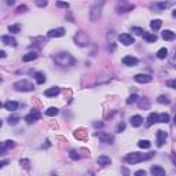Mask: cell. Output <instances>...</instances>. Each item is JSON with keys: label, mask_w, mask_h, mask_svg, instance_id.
Returning <instances> with one entry per match:
<instances>
[{"label": "cell", "mask_w": 176, "mask_h": 176, "mask_svg": "<svg viewBox=\"0 0 176 176\" xmlns=\"http://www.w3.org/2000/svg\"><path fill=\"white\" fill-rule=\"evenodd\" d=\"M26 11H28V7L26 6H19V7H18V8H17V13H26Z\"/></svg>", "instance_id": "obj_44"}, {"label": "cell", "mask_w": 176, "mask_h": 176, "mask_svg": "<svg viewBox=\"0 0 176 176\" xmlns=\"http://www.w3.org/2000/svg\"><path fill=\"white\" fill-rule=\"evenodd\" d=\"M0 57L4 58V57H6V52H4V51H0Z\"/></svg>", "instance_id": "obj_49"}, {"label": "cell", "mask_w": 176, "mask_h": 176, "mask_svg": "<svg viewBox=\"0 0 176 176\" xmlns=\"http://www.w3.org/2000/svg\"><path fill=\"white\" fill-rule=\"evenodd\" d=\"M69 157H70L72 160H80L81 158V156H80V154H78V151L77 150H70V153H69Z\"/></svg>", "instance_id": "obj_33"}, {"label": "cell", "mask_w": 176, "mask_h": 176, "mask_svg": "<svg viewBox=\"0 0 176 176\" xmlns=\"http://www.w3.org/2000/svg\"><path fill=\"white\" fill-rule=\"evenodd\" d=\"M8 163V160H3V161H0V168H3V166H6V164Z\"/></svg>", "instance_id": "obj_47"}, {"label": "cell", "mask_w": 176, "mask_h": 176, "mask_svg": "<svg viewBox=\"0 0 176 176\" xmlns=\"http://www.w3.org/2000/svg\"><path fill=\"white\" fill-rule=\"evenodd\" d=\"M96 135H98V138L101 139L103 143H107V145H113V142H114V138H113V135H110V133H105V132H98Z\"/></svg>", "instance_id": "obj_10"}, {"label": "cell", "mask_w": 176, "mask_h": 176, "mask_svg": "<svg viewBox=\"0 0 176 176\" xmlns=\"http://www.w3.org/2000/svg\"><path fill=\"white\" fill-rule=\"evenodd\" d=\"M161 25H163V21L161 19H153L150 22V28H151L153 31H158L160 28H161Z\"/></svg>", "instance_id": "obj_25"}, {"label": "cell", "mask_w": 176, "mask_h": 176, "mask_svg": "<svg viewBox=\"0 0 176 176\" xmlns=\"http://www.w3.org/2000/svg\"><path fill=\"white\" fill-rule=\"evenodd\" d=\"M58 113H59V110H58L57 107H48L47 110H45V114L50 116V117H55Z\"/></svg>", "instance_id": "obj_29"}, {"label": "cell", "mask_w": 176, "mask_h": 176, "mask_svg": "<svg viewBox=\"0 0 176 176\" xmlns=\"http://www.w3.org/2000/svg\"><path fill=\"white\" fill-rule=\"evenodd\" d=\"M138 99H139L138 95H136V94H132L131 96L127 99V103H128V105H131V103H135V102H138Z\"/></svg>", "instance_id": "obj_36"}, {"label": "cell", "mask_w": 176, "mask_h": 176, "mask_svg": "<svg viewBox=\"0 0 176 176\" xmlns=\"http://www.w3.org/2000/svg\"><path fill=\"white\" fill-rule=\"evenodd\" d=\"M94 127L95 128H101V127H103V122H94Z\"/></svg>", "instance_id": "obj_46"}, {"label": "cell", "mask_w": 176, "mask_h": 176, "mask_svg": "<svg viewBox=\"0 0 176 176\" xmlns=\"http://www.w3.org/2000/svg\"><path fill=\"white\" fill-rule=\"evenodd\" d=\"M166 138H168V135H166L165 131H158V132H157V146H158V147L164 146Z\"/></svg>", "instance_id": "obj_14"}, {"label": "cell", "mask_w": 176, "mask_h": 176, "mask_svg": "<svg viewBox=\"0 0 176 176\" xmlns=\"http://www.w3.org/2000/svg\"><path fill=\"white\" fill-rule=\"evenodd\" d=\"M172 15H173V17L176 18V10H175V11H173V13H172Z\"/></svg>", "instance_id": "obj_50"}, {"label": "cell", "mask_w": 176, "mask_h": 176, "mask_svg": "<svg viewBox=\"0 0 176 176\" xmlns=\"http://www.w3.org/2000/svg\"><path fill=\"white\" fill-rule=\"evenodd\" d=\"M138 146L140 147V149H150V146H151V143H150L149 140H139Z\"/></svg>", "instance_id": "obj_32"}, {"label": "cell", "mask_w": 176, "mask_h": 176, "mask_svg": "<svg viewBox=\"0 0 176 176\" xmlns=\"http://www.w3.org/2000/svg\"><path fill=\"white\" fill-rule=\"evenodd\" d=\"M14 88L19 92H29V91H33L34 87L32 83H29L28 80H19V81L14 83Z\"/></svg>", "instance_id": "obj_4"}, {"label": "cell", "mask_w": 176, "mask_h": 176, "mask_svg": "<svg viewBox=\"0 0 176 176\" xmlns=\"http://www.w3.org/2000/svg\"><path fill=\"white\" fill-rule=\"evenodd\" d=\"M36 83L37 84H44L45 83V75L41 73V72H37L36 73Z\"/></svg>", "instance_id": "obj_27"}, {"label": "cell", "mask_w": 176, "mask_h": 176, "mask_svg": "<svg viewBox=\"0 0 176 176\" xmlns=\"http://www.w3.org/2000/svg\"><path fill=\"white\" fill-rule=\"evenodd\" d=\"M63 34H65L63 28H57V29H51V31L47 33V36L50 39H52V37H62Z\"/></svg>", "instance_id": "obj_11"}, {"label": "cell", "mask_w": 176, "mask_h": 176, "mask_svg": "<svg viewBox=\"0 0 176 176\" xmlns=\"http://www.w3.org/2000/svg\"><path fill=\"white\" fill-rule=\"evenodd\" d=\"M103 4H105V0H98L92 4L91 10H89V19L92 22L98 21L102 15V10H103Z\"/></svg>", "instance_id": "obj_3"}, {"label": "cell", "mask_w": 176, "mask_h": 176, "mask_svg": "<svg viewBox=\"0 0 176 176\" xmlns=\"http://www.w3.org/2000/svg\"><path fill=\"white\" fill-rule=\"evenodd\" d=\"M1 41H3L6 45H11V47H15V45H17V40H15L13 36H8V34L3 36V37H1Z\"/></svg>", "instance_id": "obj_16"}, {"label": "cell", "mask_w": 176, "mask_h": 176, "mask_svg": "<svg viewBox=\"0 0 176 176\" xmlns=\"http://www.w3.org/2000/svg\"><path fill=\"white\" fill-rule=\"evenodd\" d=\"M75 136H76V138H78V139H83V138H84V131H83V129H78V131H76L75 132Z\"/></svg>", "instance_id": "obj_39"}, {"label": "cell", "mask_w": 176, "mask_h": 176, "mask_svg": "<svg viewBox=\"0 0 176 176\" xmlns=\"http://www.w3.org/2000/svg\"><path fill=\"white\" fill-rule=\"evenodd\" d=\"M57 6L61 8H69V3H66V1H57Z\"/></svg>", "instance_id": "obj_40"}, {"label": "cell", "mask_w": 176, "mask_h": 176, "mask_svg": "<svg viewBox=\"0 0 176 176\" xmlns=\"http://www.w3.org/2000/svg\"><path fill=\"white\" fill-rule=\"evenodd\" d=\"M169 61H171V65H172L173 68H175V69H176V51H175V54H173V55H172V58H171Z\"/></svg>", "instance_id": "obj_43"}, {"label": "cell", "mask_w": 176, "mask_h": 176, "mask_svg": "<svg viewBox=\"0 0 176 176\" xmlns=\"http://www.w3.org/2000/svg\"><path fill=\"white\" fill-rule=\"evenodd\" d=\"M168 121H169V114H166V113H161V114H158V122H164V124H166Z\"/></svg>", "instance_id": "obj_30"}, {"label": "cell", "mask_w": 176, "mask_h": 176, "mask_svg": "<svg viewBox=\"0 0 176 176\" xmlns=\"http://www.w3.org/2000/svg\"><path fill=\"white\" fill-rule=\"evenodd\" d=\"M139 59L135 57H132V55H127V57L122 58V63L125 65V66H135V65H138Z\"/></svg>", "instance_id": "obj_12"}, {"label": "cell", "mask_w": 176, "mask_h": 176, "mask_svg": "<svg viewBox=\"0 0 176 176\" xmlns=\"http://www.w3.org/2000/svg\"><path fill=\"white\" fill-rule=\"evenodd\" d=\"M154 156V153H147V154H142V153H131V154H127L125 156V163L127 164H138L142 163V161H146V160H150L151 157Z\"/></svg>", "instance_id": "obj_1"}, {"label": "cell", "mask_w": 176, "mask_h": 176, "mask_svg": "<svg viewBox=\"0 0 176 176\" xmlns=\"http://www.w3.org/2000/svg\"><path fill=\"white\" fill-rule=\"evenodd\" d=\"M14 1H15V0H8V1H7V4H8V6H13Z\"/></svg>", "instance_id": "obj_48"}, {"label": "cell", "mask_w": 176, "mask_h": 176, "mask_svg": "<svg viewBox=\"0 0 176 176\" xmlns=\"http://www.w3.org/2000/svg\"><path fill=\"white\" fill-rule=\"evenodd\" d=\"M135 175L136 176H145L146 175V171H136Z\"/></svg>", "instance_id": "obj_45"}, {"label": "cell", "mask_w": 176, "mask_h": 176, "mask_svg": "<svg viewBox=\"0 0 176 176\" xmlns=\"http://www.w3.org/2000/svg\"><path fill=\"white\" fill-rule=\"evenodd\" d=\"M3 145L6 146L7 149H13V147H15V142H13V140H6Z\"/></svg>", "instance_id": "obj_38"}, {"label": "cell", "mask_w": 176, "mask_h": 176, "mask_svg": "<svg viewBox=\"0 0 176 176\" xmlns=\"http://www.w3.org/2000/svg\"><path fill=\"white\" fill-rule=\"evenodd\" d=\"M175 37H176V34L173 33L172 31H164L163 32V39H164V40L172 41V40H175Z\"/></svg>", "instance_id": "obj_21"}, {"label": "cell", "mask_w": 176, "mask_h": 176, "mask_svg": "<svg viewBox=\"0 0 176 176\" xmlns=\"http://www.w3.org/2000/svg\"><path fill=\"white\" fill-rule=\"evenodd\" d=\"M58 94H59V88H58V87H51V88H48V89H45V91H44V95H45V96H48V98L57 96Z\"/></svg>", "instance_id": "obj_19"}, {"label": "cell", "mask_w": 176, "mask_h": 176, "mask_svg": "<svg viewBox=\"0 0 176 176\" xmlns=\"http://www.w3.org/2000/svg\"><path fill=\"white\" fill-rule=\"evenodd\" d=\"M40 112L39 110H33V112H31L29 114L25 117V121L28 122V124H33V122H36L39 119H40Z\"/></svg>", "instance_id": "obj_9"}, {"label": "cell", "mask_w": 176, "mask_h": 176, "mask_svg": "<svg viewBox=\"0 0 176 176\" xmlns=\"http://www.w3.org/2000/svg\"><path fill=\"white\" fill-rule=\"evenodd\" d=\"M172 4H173L172 1H157V3L150 4V8H151L153 11H156V13H161V11L169 8Z\"/></svg>", "instance_id": "obj_5"}, {"label": "cell", "mask_w": 176, "mask_h": 176, "mask_svg": "<svg viewBox=\"0 0 176 176\" xmlns=\"http://www.w3.org/2000/svg\"><path fill=\"white\" fill-rule=\"evenodd\" d=\"M157 102H158V103H163V105H169L171 103L169 98H168L166 95H160L158 98H157Z\"/></svg>", "instance_id": "obj_28"}, {"label": "cell", "mask_w": 176, "mask_h": 176, "mask_svg": "<svg viewBox=\"0 0 176 176\" xmlns=\"http://www.w3.org/2000/svg\"><path fill=\"white\" fill-rule=\"evenodd\" d=\"M143 39H145L146 41H149V43H154V41H157V36L154 33H147V32H145L143 33Z\"/></svg>", "instance_id": "obj_24"}, {"label": "cell", "mask_w": 176, "mask_h": 176, "mask_svg": "<svg viewBox=\"0 0 176 176\" xmlns=\"http://www.w3.org/2000/svg\"><path fill=\"white\" fill-rule=\"evenodd\" d=\"M129 121H131V125L132 127H140V125H142V122H143V117H142V116H139V114L132 116Z\"/></svg>", "instance_id": "obj_17"}, {"label": "cell", "mask_w": 176, "mask_h": 176, "mask_svg": "<svg viewBox=\"0 0 176 176\" xmlns=\"http://www.w3.org/2000/svg\"><path fill=\"white\" fill-rule=\"evenodd\" d=\"M125 129V124L124 122H120L119 125H117V128H116V132H121V131H124Z\"/></svg>", "instance_id": "obj_41"}, {"label": "cell", "mask_w": 176, "mask_h": 176, "mask_svg": "<svg viewBox=\"0 0 176 176\" xmlns=\"http://www.w3.org/2000/svg\"><path fill=\"white\" fill-rule=\"evenodd\" d=\"M150 172H151L153 176H165V169L160 165H153Z\"/></svg>", "instance_id": "obj_15"}, {"label": "cell", "mask_w": 176, "mask_h": 176, "mask_svg": "<svg viewBox=\"0 0 176 176\" xmlns=\"http://www.w3.org/2000/svg\"><path fill=\"white\" fill-rule=\"evenodd\" d=\"M119 40L124 45H131V44L135 43V39L132 37V34H129V33H121L119 36Z\"/></svg>", "instance_id": "obj_8"}, {"label": "cell", "mask_w": 176, "mask_h": 176, "mask_svg": "<svg viewBox=\"0 0 176 176\" xmlns=\"http://www.w3.org/2000/svg\"><path fill=\"white\" fill-rule=\"evenodd\" d=\"M156 122H158V114H156V113H150L149 117H147V127L153 125V124H156Z\"/></svg>", "instance_id": "obj_22"}, {"label": "cell", "mask_w": 176, "mask_h": 176, "mask_svg": "<svg viewBox=\"0 0 176 176\" xmlns=\"http://www.w3.org/2000/svg\"><path fill=\"white\" fill-rule=\"evenodd\" d=\"M37 58V52H28V54H25L24 57H22V61L24 62H31V61H34Z\"/></svg>", "instance_id": "obj_23"}, {"label": "cell", "mask_w": 176, "mask_h": 176, "mask_svg": "<svg viewBox=\"0 0 176 176\" xmlns=\"http://www.w3.org/2000/svg\"><path fill=\"white\" fill-rule=\"evenodd\" d=\"M173 122H175V125H176V116H175V121H173Z\"/></svg>", "instance_id": "obj_51"}, {"label": "cell", "mask_w": 176, "mask_h": 176, "mask_svg": "<svg viewBox=\"0 0 176 176\" xmlns=\"http://www.w3.org/2000/svg\"><path fill=\"white\" fill-rule=\"evenodd\" d=\"M19 31H21L19 25H10V26H8V32H10V33H19Z\"/></svg>", "instance_id": "obj_34"}, {"label": "cell", "mask_w": 176, "mask_h": 176, "mask_svg": "<svg viewBox=\"0 0 176 176\" xmlns=\"http://www.w3.org/2000/svg\"><path fill=\"white\" fill-rule=\"evenodd\" d=\"M54 61L57 65L62 66V68H66V66H72L75 63V58L69 52H58V54L54 55Z\"/></svg>", "instance_id": "obj_2"}, {"label": "cell", "mask_w": 176, "mask_h": 176, "mask_svg": "<svg viewBox=\"0 0 176 176\" xmlns=\"http://www.w3.org/2000/svg\"><path fill=\"white\" fill-rule=\"evenodd\" d=\"M75 41L78 47H85V45H88V43H89V39H88V36L84 32H77L75 36Z\"/></svg>", "instance_id": "obj_7"}, {"label": "cell", "mask_w": 176, "mask_h": 176, "mask_svg": "<svg viewBox=\"0 0 176 176\" xmlns=\"http://www.w3.org/2000/svg\"><path fill=\"white\" fill-rule=\"evenodd\" d=\"M98 164L101 166H107V165L112 164V160H110V157H107V156H101L98 158Z\"/></svg>", "instance_id": "obj_20"}, {"label": "cell", "mask_w": 176, "mask_h": 176, "mask_svg": "<svg viewBox=\"0 0 176 176\" xmlns=\"http://www.w3.org/2000/svg\"><path fill=\"white\" fill-rule=\"evenodd\" d=\"M3 106H4V109H6V110L14 112V110H17V109H18V102H15V101H7Z\"/></svg>", "instance_id": "obj_18"}, {"label": "cell", "mask_w": 176, "mask_h": 176, "mask_svg": "<svg viewBox=\"0 0 176 176\" xmlns=\"http://www.w3.org/2000/svg\"><path fill=\"white\" fill-rule=\"evenodd\" d=\"M166 57H168V50H166L165 47L160 48V50L157 51V58H158V59H165Z\"/></svg>", "instance_id": "obj_26"}, {"label": "cell", "mask_w": 176, "mask_h": 176, "mask_svg": "<svg viewBox=\"0 0 176 176\" xmlns=\"http://www.w3.org/2000/svg\"><path fill=\"white\" fill-rule=\"evenodd\" d=\"M133 8H135L133 4H129V3H127L125 0H121V1H119L117 7H116V11H117L119 14H124V13H129V11H132Z\"/></svg>", "instance_id": "obj_6"}, {"label": "cell", "mask_w": 176, "mask_h": 176, "mask_svg": "<svg viewBox=\"0 0 176 176\" xmlns=\"http://www.w3.org/2000/svg\"><path fill=\"white\" fill-rule=\"evenodd\" d=\"M166 85L171 88H173V89H176V80H169V81L166 83Z\"/></svg>", "instance_id": "obj_42"}, {"label": "cell", "mask_w": 176, "mask_h": 176, "mask_svg": "<svg viewBox=\"0 0 176 176\" xmlns=\"http://www.w3.org/2000/svg\"><path fill=\"white\" fill-rule=\"evenodd\" d=\"M131 32L132 33H135V34H138V36H143V33H145V31H143L142 28H136V26H132Z\"/></svg>", "instance_id": "obj_35"}, {"label": "cell", "mask_w": 176, "mask_h": 176, "mask_svg": "<svg viewBox=\"0 0 176 176\" xmlns=\"http://www.w3.org/2000/svg\"><path fill=\"white\" fill-rule=\"evenodd\" d=\"M135 80L138 83H142V84H146V83H150L153 80V77L150 75H143V73H139V75L135 76Z\"/></svg>", "instance_id": "obj_13"}, {"label": "cell", "mask_w": 176, "mask_h": 176, "mask_svg": "<svg viewBox=\"0 0 176 176\" xmlns=\"http://www.w3.org/2000/svg\"><path fill=\"white\" fill-rule=\"evenodd\" d=\"M48 4V0H36V6H39V7H45Z\"/></svg>", "instance_id": "obj_37"}, {"label": "cell", "mask_w": 176, "mask_h": 176, "mask_svg": "<svg viewBox=\"0 0 176 176\" xmlns=\"http://www.w3.org/2000/svg\"><path fill=\"white\" fill-rule=\"evenodd\" d=\"M18 121H19V116H10L8 117V124L10 125H17Z\"/></svg>", "instance_id": "obj_31"}]
</instances>
